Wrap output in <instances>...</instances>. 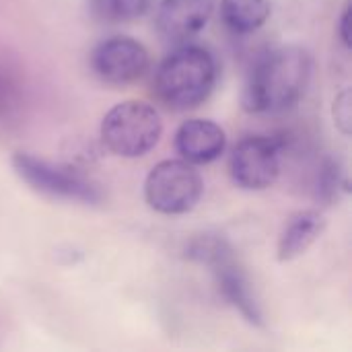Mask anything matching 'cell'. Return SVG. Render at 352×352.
Returning a JSON list of instances; mask_svg holds the SVG:
<instances>
[{
  "label": "cell",
  "instance_id": "obj_1",
  "mask_svg": "<svg viewBox=\"0 0 352 352\" xmlns=\"http://www.w3.org/2000/svg\"><path fill=\"white\" fill-rule=\"evenodd\" d=\"M314 58L299 45L276 47L254 64L241 103L250 113H280L295 107L307 93Z\"/></svg>",
  "mask_w": 352,
  "mask_h": 352
},
{
  "label": "cell",
  "instance_id": "obj_3",
  "mask_svg": "<svg viewBox=\"0 0 352 352\" xmlns=\"http://www.w3.org/2000/svg\"><path fill=\"white\" fill-rule=\"evenodd\" d=\"M186 254L190 260L210 268L221 295L231 307L241 314L248 324L258 328L264 326V314L256 297V289L239 258L235 256V250L225 237L208 233L200 235L188 245Z\"/></svg>",
  "mask_w": 352,
  "mask_h": 352
},
{
  "label": "cell",
  "instance_id": "obj_11",
  "mask_svg": "<svg viewBox=\"0 0 352 352\" xmlns=\"http://www.w3.org/2000/svg\"><path fill=\"white\" fill-rule=\"evenodd\" d=\"M324 229H326V219L320 210L295 212L287 221V225L278 237V248H276L278 260L291 262V260L303 256L316 243V239L324 233Z\"/></svg>",
  "mask_w": 352,
  "mask_h": 352
},
{
  "label": "cell",
  "instance_id": "obj_14",
  "mask_svg": "<svg viewBox=\"0 0 352 352\" xmlns=\"http://www.w3.org/2000/svg\"><path fill=\"white\" fill-rule=\"evenodd\" d=\"M342 190H346V179L340 165L336 161H326L318 177V200L324 204H334Z\"/></svg>",
  "mask_w": 352,
  "mask_h": 352
},
{
  "label": "cell",
  "instance_id": "obj_12",
  "mask_svg": "<svg viewBox=\"0 0 352 352\" xmlns=\"http://www.w3.org/2000/svg\"><path fill=\"white\" fill-rule=\"evenodd\" d=\"M270 0H221L223 23L239 35L258 31L270 16Z\"/></svg>",
  "mask_w": 352,
  "mask_h": 352
},
{
  "label": "cell",
  "instance_id": "obj_16",
  "mask_svg": "<svg viewBox=\"0 0 352 352\" xmlns=\"http://www.w3.org/2000/svg\"><path fill=\"white\" fill-rule=\"evenodd\" d=\"M12 89L4 76H0V118H6L12 107Z\"/></svg>",
  "mask_w": 352,
  "mask_h": 352
},
{
  "label": "cell",
  "instance_id": "obj_9",
  "mask_svg": "<svg viewBox=\"0 0 352 352\" xmlns=\"http://www.w3.org/2000/svg\"><path fill=\"white\" fill-rule=\"evenodd\" d=\"M212 12L214 0H163L157 8L155 27L167 43L182 45L208 25Z\"/></svg>",
  "mask_w": 352,
  "mask_h": 352
},
{
  "label": "cell",
  "instance_id": "obj_7",
  "mask_svg": "<svg viewBox=\"0 0 352 352\" xmlns=\"http://www.w3.org/2000/svg\"><path fill=\"white\" fill-rule=\"evenodd\" d=\"M280 142L272 136H245L231 153L229 169L233 182L250 192L270 188L280 173Z\"/></svg>",
  "mask_w": 352,
  "mask_h": 352
},
{
  "label": "cell",
  "instance_id": "obj_6",
  "mask_svg": "<svg viewBox=\"0 0 352 352\" xmlns=\"http://www.w3.org/2000/svg\"><path fill=\"white\" fill-rule=\"evenodd\" d=\"M204 194V179L196 167L184 159L157 163L144 182L146 204L167 217L186 214L196 208Z\"/></svg>",
  "mask_w": 352,
  "mask_h": 352
},
{
  "label": "cell",
  "instance_id": "obj_13",
  "mask_svg": "<svg viewBox=\"0 0 352 352\" xmlns=\"http://www.w3.org/2000/svg\"><path fill=\"white\" fill-rule=\"evenodd\" d=\"M157 0H91V14L107 25L130 23L144 16Z\"/></svg>",
  "mask_w": 352,
  "mask_h": 352
},
{
  "label": "cell",
  "instance_id": "obj_17",
  "mask_svg": "<svg viewBox=\"0 0 352 352\" xmlns=\"http://www.w3.org/2000/svg\"><path fill=\"white\" fill-rule=\"evenodd\" d=\"M349 29H351V8L346 6L342 10V14H340V21H338V35H340V39H342V43L346 47L351 45V33H349Z\"/></svg>",
  "mask_w": 352,
  "mask_h": 352
},
{
  "label": "cell",
  "instance_id": "obj_10",
  "mask_svg": "<svg viewBox=\"0 0 352 352\" xmlns=\"http://www.w3.org/2000/svg\"><path fill=\"white\" fill-rule=\"evenodd\" d=\"M225 148L227 134L212 120L194 118L184 122L175 132V151L184 161L192 165H208L217 161Z\"/></svg>",
  "mask_w": 352,
  "mask_h": 352
},
{
  "label": "cell",
  "instance_id": "obj_15",
  "mask_svg": "<svg viewBox=\"0 0 352 352\" xmlns=\"http://www.w3.org/2000/svg\"><path fill=\"white\" fill-rule=\"evenodd\" d=\"M332 113H334V124L340 128V132L351 134V93H349V89H344L342 93L336 95Z\"/></svg>",
  "mask_w": 352,
  "mask_h": 352
},
{
  "label": "cell",
  "instance_id": "obj_4",
  "mask_svg": "<svg viewBox=\"0 0 352 352\" xmlns=\"http://www.w3.org/2000/svg\"><path fill=\"white\" fill-rule=\"evenodd\" d=\"M163 134L159 111L140 99L113 105L101 122L103 146L124 159H136L153 151Z\"/></svg>",
  "mask_w": 352,
  "mask_h": 352
},
{
  "label": "cell",
  "instance_id": "obj_5",
  "mask_svg": "<svg viewBox=\"0 0 352 352\" xmlns=\"http://www.w3.org/2000/svg\"><path fill=\"white\" fill-rule=\"evenodd\" d=\"M12 169L31 190L52 200L78 202L87 206H97L103 202V192L99 186L68 165H56L33 157L31 153H14Z\"/></svg>",
  "mask_w": 352,
  "mask_h": 352
},
{
  "label": "cell",
  "instance_id": "obj_2",
  "mask_svg": "<svg viewBox=\"0 0 352 352\" xmlns=\"http://www.w3.org/2000/svg\"><path fill=\"white\" fill-rule=\"evenodd\" d=\"M217 76V60L206 47L182 45L159 64L153 87L165 107L188 111L210 97Z\"/></svg>",
  "mask_w": 352,
  "mask_h": 352
},
{
  "label": "cell",
  "instance_id": "obj_8",
  "mask_svg": "<svg viewBox=\"0 0 352 352\" xmlns=\"http://www.w3.org/2000/svg\"><path fill=\"white\" fill-rule=\"evenodd\" d=\"M151 66L148 50L130 35H113L101 41L91 54V68L99 80L124 87L144 76Z\"/></svg>",
  "mask_w": 352,
  "mask_h": 352
}]
</instances>
